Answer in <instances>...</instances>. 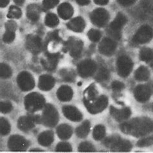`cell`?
I'll use <instances>...</instances> for the list:
<instances>
[{
    "label": "cell",
    "mask_w": 153,
    "mask_h": 153,
    "mask_svg": "<svg viewBox=\"0 0 153 153\" xmlns=\"http://www.w3.org/2000/svg\"><path fill=\"white\" fill-rule=\"evenodd\" d=\"M14 3L18 5H22L25 2V0H14Z\"/></svg>",
    "instance_id": "cell-52"
},
{
    "label": "cell",
    "mask_w": 153,
    "mask_h": 153,
    "mask_svg": "<svg viewBox=\"0 0 153 153\" xmlns=\"http://www.w3.org/2000/svg\"><path fill=\"white\" fill-rule=\"evenodd\" d=\"M96 64L91 59L83 60L78 65V72L83 78H87L94 74L96 71Z\"/></svg>",
    "instance_id": "cell-11"
},
{
    "label": "cell",
    "mask_w": 153,
    "mask_h": 153,
    "mask_svg": "<svg viewBox=\"0 0 153 153\" xmlns=\"http://www.w3.org/2000/svg\"><path fill=\"white\" fill-rule=\"evenodd\" d=\"M132 147V144L130 142L127 140H122L120 137H118L110 149L112 151L127 152L131 150Z\"/></svg>",
    "instance_id": "cell-19"
},
{
    "label": "cell",
    "mask_w": 153,
    "mask_h": 153,
    "mask_svg": "<svg viewBox=\"0 0 153 153\" xmlns=\"http://www.w3.org/2000/svg\"><path fill=\"white\" fill-rule=\"evenodd\" d=\"M58 13L63 19H70L74 13V9L71 5L68 3H63L58 8Z\"/></svg>",
    "instance_id": "cell-21"
},
{
    "label": "cell",
    "mask_w": 153,
    "mask_h": 153,
    "mask_svg": "<svg viewBox=\"0 0 153 153\" xmlns=\"http://www.w3.org/2000/svg\"><path fill=\"white\" fill-rule=\"evenodd\" d=\"M140 59L143 62H151L153 59V51L149 48H143L140 51Z\"/></svg>",
    "instance_id": "cell-30"
},
{
    "label": "cell",
    "mask_w": 153,
    "mask_h": 153,
    "mask_svg": "<svg viewBox=\"0 0 153 153\" xmlns=\"http://www.w3.org/2000/svg\"><path fill=\"white\" fill-rule=\"evenodd\" d=\"M59 3V0H43V5L46 9H51Z\"/></svg>",
    "instance_id": "cell-45"
},
{
    "label": "cell",
    "mask_w": 153,
    "mask_h": 153,
    "mask_svg": "<svg viewBox=\"0 0 153 153\" xmlns=\"http://www.w3.org/2000/svg\"><path fill=\"white\" fill-rule=\"evenodd\" d=\"M96 4L99 5H107L108 2V0H94Z\"/></svg>",
    "instance_id": "cell-50"
},
{
    "label": "cell",
    "mask_w": 153,
    "mask_h": 153,
    "mask_svg": "<svg viewBox=\"0 0 153 153\" xmlns=\"http://www.w3.org/2000/svg\"><path fill=\"white\" fill-rule=\"evenodd\" d=\"M116 49V43L110 38H105L99 45V51L105 56H111L114 53Z\"/></svg>",
    "instance_id": "cell-14"
},
{
    "label": "cell",
    "mask_w": 153,
    "mask_h": 153,
    "mask_svg": "<svg viewBox=\"0 0 153 153\" xmlns=\"http://www.w3.org/2000/svg\"><path fill=\"white\" fill-rule=\"evenodd\" d=\"M151 95V89L147 85H140L134 90V96L137 101L146 102L149 100Z\"/></svg>",
    "instance_id": "cell-13"
},
{
    "label": "cell",
    "mask_w": 153,
    "mask_h": 153,
    "mask_svg": "<svg viewBox=\"0 0 153 153\" xmlns=\"http://www.w3.org/2000/svg\"><path fill=\"white\" fill-rule=\"evenodd\" d=\"M88 38H89L91 41L93 42H97L100 41V39L102 38V34L98 30L96 29H91L87 34Z\"/></svg>",
    "instance_id": "cell-39"
},
{
    "label": "cell",
    "mask_w": 153,
    "mask_h": 153,
    "mask_svg": "<svg viewBox=\"0 0 153 153\" xmlns=\"http://www.w3.org/2000/svg\"><path fill=\"white\" fill-rule=\"evenodd\" d=\"M12 75V70L10 67L5 63H1L0 66V76L1 78H9Z\"/></svg>",
    "instance_id": "cell-36"
},
{
    "label": "cell",
    "mask_w": 153,
    "mask_h": 153,
    "mask_svg": "<svg viewBox=\"0 0 153 153\" xmlns=\"http://www.w3.org/2000/svg\"><path fill=\"white\" fill-rule=\"evenodd\" d=\"M118 74L122 77L126 78L130 74L133 67V63L127 56H121L116 62Z\"/></svg>",
    "instance_id": "cell-7"
},
{
    "label": "cell",
    "mask_w": 153,
    "mask_h": 153,
    "mask_svg": "<svg viewBox=\"0 0 153 153\" xmlns=\"http://www.w3.org/2000/svg\"><path fill=\"white\" fill-rule=\"evenodd\" d=\"M54 141V133L51 131H47L40 134L38 137V143L42 146L47 147Z\"/></svg>",
    "instance_id": "cell-25"
},
{
    "label": "cell",
    "mask_w": 153,
    "mask_h": 153,
    "mask_svg": "<svg viewBox=\"0 0 153 153\" xmlns=\"http://www.w3.org/2000/svg\"><path fill=\"white\" fill-rule=\"evenodd\" d=\"M117 1L121 5L127 7V6H130L132 4H134L136 0H117Z\"/></svg>",
    "instance_id": "cell-48"
},
{
    "label": "cell",
    "mask_w": 153,
    "mask_h": 153,
    "mask_svg": "<svg viewBox=\"0 0 153 153\" xmlns=\"http://www.w3.org/2000/svg\"><path fill=\"white\" fill-rule=\"evenodd\" d=\"M97 91L96 89V87L94 84H92L91 86L87 88V89L85 92V100L87 102H92L94 101L97 97Z\"/></svg>",
    "instance_id": "cell-29"
},
{
    "label": "cell",
    "mask_w": 153,
    "mask_h": 153,
    "mask_svg": "<svg viewBox=\"0 0 153 153\" xmlns=\"http://www.w3.org/2000/svg\"><path fill=\"white\" fill-rule=\"evenodd\" d=\"M58 112L56 108L51 104H47L43 112L42 121L47 127H54L58 122Z\"/></svg>",
    "instance_id": "cell-3"
},
{
    "label": "cell",
    "mask_w": 153,
    "mask_h": 153,
    "mask_svg": "<svg viewBox=\"0 0 153 153\" xmlns=\"http://www.w3.org/2000/svg\"><path fill=\"white\" fill-rule=\"evenodd\" d=\"M60 75L64 81L68 82H73L75 78V74L73 71H68L66 69L62 70L60 72Z\"/></svg>",
    "instance_id": "cell-37"
},
{
    "label": "cell",
    "mask_w": 153,
    "mask_h": 153,
    "mask_svg": "<svg viewBox=\"0 0 153 153\" xmlns=\"http://www.w3.org/2000/svg\"><path fill=\"white\" fill-rule=\"evenodd\" d=\"M111 87H112V89L115 91H120L122 89H123L125 85L122 82H118V81H114L111 84Z\"/></svg>",
    "instance_id": "cell-46"
},
{
    "label": "cell",
    "mask_w": 153,
    "mask_h": 153,
    "mask_svg": "<svg viewBox=\"0 0 153 153\" xmlns=\"http://www.w3.org/2000/svg\"><path fill=\"white\" fill-rule=\"evenodd\" d=\"M30 151H42L39 149H32L30 150Z\"/></svg>",
    "instance_id": "cell-53"
},
{
    "label": "cell",
    "mask_w": 153,
    "mask_h": 153,
    "mask_svg": "<svg viewBox=\"0 0 153 153\" xmlns=\"http://www.w3.org/2000/svg\"><path fill=\"white\" fill-rule=\"evenodd\" d=\"M58 61V54H49L46 56V59H42V64L46 69L52 71L54 69Z\"/></svg>",
    "instance_id": "cell-24"
},
{
    "label": "cell",
    "mask_w": 153,
    "mask_h": 153,
    "mask_svg": "<svg viewBox=\"0 0 153 153\" xmlns=\"http://www.w3.org/2000/svg\"><path fill=\"white\" fill-rule=\"evenodd\" d=\"M45 100L43 96L37 92H33L28 94L24 101L26 110L30 112H34L40 110L45 105Z\"/></svg>",
    "instance_id": "cell-2"
},
{
    "label": "cell",
    "mask_w": 153,
    "mask_h": 153,
    "mask_svg": "<svg viewBox=\"0 0 153 153\" xmlns=\"http://www.w3.org/2000/svg\"><path fill=\"white\" fill-rule=\"evenodd\" d=\"M26 47L32 53L37 54L42 51V40L36 36H28L26 40Z\"/></svg>",
    "instance_id": "cell-12"
},
{
    "label": "cell",
    "mask_w": 153,
    "mask_h": 153,
    "mask_svg": "<svg viewBox=\"0 0 153 153\" xmlns=\"http://www.w3.org/2000/svg\"><path fill=\"white\" fill-rule=\"evenodd\" d=\"M10 131V126L9 122L4 118L0 119V132L1 135H7Z\"/></svg>",
    "instance_id": "cell-35"
},
{
    "label": "cell",
    "mask_w": 153,
    "mask_h": 153,
    "mask_svg": "<svg viewBox=\"0 0 153 153\" xmlns=\"http://www.w3.org/2000/svg\"><path fill=\"white\" fill-rule=\"evenodd\" d=\"M63 113L65 117L73 122H79L82 119L81 112L73 106L67 105L63 107Z\"/></svg>",
    "instance_id": "cell-15"
},
{
    "label": "cell",
    "mask_w": 153,
    "mask_h": 153,
    "mask_svg": "<svg viewBox=\"0 0 153 153\" xmlns=\"http://www.w3.org/2000/svg\"><path fill=\"white\" fill-rule=\"evenodd\" d=\"M127 22V19L122 13H118L109 26L110 34L116 39L121 38V30Z\"/></svg>",
    "instance_id": "cell-4"
},
{
    "label": "cell",
    "mask_w": 153,
    "mask_h": 153,
    "mask_svg": "<svg viewBox=\"0 0 153 153\" xmlns=\"http://www.w3.org/2000/svg\"><path fill=\"white\" fill-rule=\"evenodd\" d=\"M76 1L79 5L82 6L87 5L90 3V0H76Z\"/></svg>",
    "instance_id": "cell-49"
},
{
    "label": "cell",
    "mask_w": 153,
    "mask_h": 153,
    "mask_svg": "<svg viewBox=\"0 0 153 153\" xmlns=\"http://www.w3.org/2000/svg\"><path fill=\"white\" fill-rule=\"evenodd\" d=\"M90 18L92 23L95 25L102 27L107 23L109 19V14L105 9L99 8L92 12L90 15Z\"/></svg>",
    "instance_id": "cell-8"
},
{
    "label": "cell",
    "mask_w": 153,
    "mask_h": 153,
    "mask_svg": "<svg viewBox=\"0 0 153 153\" xmlns=\"http://www.w3.org/2000/svg\"><path fill=\"white\" fill-rule=\"evenodd\" d=\"M152 110H153V105H152Z\"/></svg>",
    "instance_id": "cell-56"
},
{
    "label": "cell",
    "mask_w": 153,
    "mask_h": 153,
    "mask_svg": "<svg viewBox=\"0 0 153 153\" xmlns=\"http://www.w3.org/2000/svg\"><path fill=\"white\" fill-rule=\"evenodd\" d=\"M150 72L148 68L144 66L140 67L135 72V78L140 82L146 81L149 78Z\"/></svg>",
    "instance_id": "cell-27"
},
{
    "label": "cell",
    "mask_w": 153,
    "mask_h": 153,
    "mask_svg": "<svg viewBox=\"0 0 153 153\" xmlns=\"http://www.w3.org/2000/svg\"><path fill=\"white\" fill-rule=\"evenodd\" d=\"M17 82L20 89L23 91L32 90L35 86V82L33 76L27 72H22L18 76Z\"/></svg>",
    "instance_id": "cell-9"
},
{
    "label": "cell",
    "mask_w": 153,
    "mask_h": 153,
    "mask_svg": "<svg viewBox=\"0 0 153 153\" xmlns=\"http://www.w3.org/2000/svg\"><path fill=\"white\" fill-rule=\"evenodd\" d=\"M35 122V116L34 117L29 116H22L18 121V127L20 130L23 131H28L34 127Z\"/></svg>",
    "instance_id": "cell-17"
},
{
    "label": "cell",
    "mask_w": 153,
    "mask_h": 153,
    "mask_svg": "<svg viewBox=\"0 0 153 153\" xmlns=\"http://www.w3.org/2000/svg\"><path fill=\"white\" fill-rule=\"evenodd\" d=\"M153 144V137H149L147 138L140 140L137 143V146L140 147H144L152 146Z\"/></svg>",
    "instance_id": "cell-43"
},
{
    "label": "cell",
    "mask_w": 153,
    "mask_h": 153,
    "mask_svg": "<svg viewBox=\"0 0 153 153\" xmlns=\"http://www.w3.org/2000/svg\"><path fill=\"white\" fill-rule=\"evenodd\" d=\"M111 114L116 121L122 122L129 118L131 114V111L129 108H123L122 109H118L113 106L111 107Z\"/></svg>",
    "instance_id": "cell-16"
},
{
    "label": "cell",
    "mask_w": 153,
    "mask_h": 153,
    "mask_svg": "<svg viewBox=\"0 0 153 153\" xmlns=\"http://www.w3.org/2000/svg\"><path fill=\"white\" fill-rule=\"evenodd\" d=\"M105 136V128L102 125L96 126L93 131V137L96 140H101Z\"/></svg>",
    "instance_id": "cell-32"
},
{
    "label": "cell",
    "mask_w": 153,
    "mask_h": 153,
    "mask_svg": "<svg viewBox=\"0 0 153 153\" xmlns=\"http://www.w3.org/2000/svg\"><path fill=\"white\" fill-rule=\"evenodd\" d=\"M122 131L136 137L143 136L153 131V121L147 118H134L121 125Z\"/></svg>",
    "instance_id": "cell-1"
},
{
    "label": "cell",
    "mask_w": 153,
    "mask_h": 153,
    "mask_svg": "<svg viewBox=\"0 0 153 153\" xmlns=\"http://www.w3.org/2000/svg\"><path fill=\"white\" fill-rule=\"evenodd\" d=\"M85 105L91 114H98L107 107L108 98L105 96H101L92 102L84 101Z\"/></svg>",
    "instance_id": "cell-6"
},
{
    "label": "cell",
    "mask_w": 153,
    "mask_h": 153,
    "mask_svg": "<svg viewBox=\"0 0 153 153\" xmlns=\"http://www.w3.org/2000/svg\"><path fill=\"white\" fill-rule=\"evenodd\" d=\"M15 33L13 31L7 30L5 33L3 34V40L6 43H10L13 42L15 39Z\"/></svg>",
    "instance_id": "cell-42"
},
{
    "label": "cell",
    "mask_w": 153,
    "mask_h": 153,
    "mask_svg": "<svg viewBox=\"0 0 153 153\" xmlns=\"http://www.w3.org/2000/svg\"><path fill=\"white\" fill-rule=\"evenodd\" d=\"M55 85V79L50 75H42L39 77L38 87L42 91H47L52 89Z\"/></svg>",
    "instance_id": "cell-18"
},
{
    "label": "cell",
    "mask_w": 153,
    "mask_h": 153,
    "mask_svg": "<svg viewBox=\"0 0 153 153\" xmlns=\"http://www.w3.org/2000/svg\"><path fill=\"white\" fill-rule=\"evenodd\" d=\"M151 62H152V63H151V67H152V68H153V59H152V61H151Z\"/></svg>",
    "instance_id": "cell-54"
},
{
    "label": "cell",
    "mask_w": 153,
    "mask_h": 153,
    "mask_svg": "<svg viewBox=\"0 0 153 153\" xmlns=\"http://www.w3.org/2000/svg\"><path fill=\"white\" fill-rule=\"evenodd\" d=\"M56 151L58 152H70L72 151V147L67 142H60L56 146Z\"/></svg>",
    "instance_id": "cell-41"
},
{
    "label": "cell",
    "mask_w": 153,
    "mask_h": 153,
    "mask_svg": "<svg viewBox=\"0 0 153 153\" xmlns=\"http://www.w3.org/2000/svg\"><path fill=\"white\" fill-rule=\"evenodd\" d=\"M0 110H1L2 113H9L13 110V105L8 102H1L0 103Z\"/></svg>",
    "instance_id": "cell-44"
},
{
    "label": "cell",
    "mask_w": 153,
    "mask_h": 153,
    "mask_svg": "<svg viewBox=\"0 0 153 153\" xmlns=\"http://www.w3.org/2000/svg\"><path fill=\"white\" fill-rule=\"evenodd\" d=\"M78 151L81 152H92L95 151V149L92 143L85 142L79 144Z\"/></svg>",
    "instance_id": "cell-40"
},
{
    "label": "cell",
    "mask_w": 153,
    "mask_h": 153,
    "mask_svg": "<svg viewBox=\"0 0 153 153\" xmlns=\"http://www.w3.org/2000/svg\"><path fill=\"white\" fill-rule=\"evenodd\" d=\"M5 27L7 30L15 32V30L17 29V25L14 21H9L6 23Z\"/></svg>",
    "instance_id": "cell-47"
},
{
    "label": "cell",
    "mask_w": 153,
    "mask_h": 153,
    "mask_svg": "<svg viewBox=\"0 0 153 153\" xmlns=\"http://www.w3.org/2000/svg\"><path fill=\"white\" fill-rule=\"evenodd\" d=\"M28 146H29L28 141L23 137L19 135L12 136L8 142V147L10 150L13 151H25Z\"/></svg>",
    "instance_id": "cell-10"
},
{
    "label": "cell",
    "mask_w": 153,
    "mask_h": 153,
    "mask_svg": "<svg viewBox=\"0 0 153 153\" xmlns=\"http://www.w3.org/2000/svg\"><path fill=\"white\" fill-rule=\"evenodd\" d=\"M45 25L49 27H54L59 24V19L53 13L48 14L45 19Z\"/></svg>",
    "instance_id": "cell-31"
},
{
    "label": "cell",
    "mask_w": 153,
    "mask_h": 153,
    "mask_svg": "<svg viewBox=\"0 0 153 153\" xmlns=\"http://www.w3.org/2000/svg\"><path fill=\"white\" fill-rule=\"evenodd\" d=\"M153 38V29L149 25H143L140 27L134 34L132 41L138 44H143L149 42Z\"/></svg>",
    "instance_id": "cell-5"
},
{
    "label": "cell",
    "mask_w": 153,
    "mask_h": 153,
    "mask_svg": "<svg viewBox=\"0 0 153 153\" xmlns=\"http://www.w3.org/2000/svg\"><path fill=\"white\" fill-rule=\"evenodd\" d=\"M78 85H82V83L79 82V83H78Z\"/></svg>",
    "instance_id": "cell-55"
},
{
    "label": "cell",
    "mask_w": 153,
    "mask_h": 153,
    "mask_svg": "<svg viewBox=\"0 0 153 153\" xmlns=\"http://www.w3.org/2000/svg\"><path fill=\"white\" fill-rule=\"evenodd\" d=\"M27 16L32 22H37L39 18L38 11L36 9L34 6L28 7Z\"/></svg>",
    "instance_id": "cell-34"
},
{
    "label": "cell",
    "mask_w": 153,
    "mask_h": 153,
    "mask_svg": "<svg viewBox=\"0 0 153 153\" xmlns=\"http://www.w3.org/2000/svg\"><path fill=\"white\" fill-rule=\"evenodd\" d=\"M67 27L70 30L76 32V33H81L85 27V22L82 17H77L72 19L67 24Z\"/></svg>",
    "instance_id": "cell-20"
},
{
    "label": "cell",
    "mask_w": 153,
    "mask_h": 153,
    "mask_svg": "<svg viewBox=\"0 0 153 153\" xmlns=\"http://www.w3.org/2000/svg\"><path fill=\"white\" fill-rule=\"evenodd\" d=\"M91 123L88 121L84 122L81 126L76 129V134L79 138H85L90 131Z\"/></svg>",
    "instance_id": "cell-28"
},
{
    "label": "cell",
    "mask_w": 153,
    "mask_h": 153,
    "mask_svg": "<svg viewBox=\"0 0 153 153\" xmlns=\"http://www.w3.org/2000/svg\"><path fill=\"white\" fill-rule=\"evenodd\" d=\"M73 96V91L71 87L67 85L60 87L57 91L58 98L62 102L70 101Z\"/></svg>",
    "instance_id": "cell-23"
},
{
    "label": "cell",
    "mask_w": 153,
    "mask_h": 153,
    "mask_svg": "<svg viewBox=\"0 0 153 153\" xmlns=\"http://www.w3.org/2000/svg\"><path fill=\"white\" fill-rule=\"evenodd\" d=\"M22 13L21 9L16 6H11L9 8L7 18L10 19H19L22 17Z\"/></svg>",
    "instance_id": "cell-33"
},
{
    "label": "cell",
    "mask_w": 153,
    "mask_h": 153,
    "mask_svg": "<svg viewBox=\"0 0 153 153\" xmlns=\"http://www.w3.org/2000/svg\"><path fill=\"white\" fill-rule=\"evenodd\" d=\"M68 49L70 51V54L73 58H78L81 54L83 44L80 40H74L68 43Z\"/></svg>",
    "instance_id": "cell-22"
},
{
    "label": "cell",
    "mask_w": 153,
    "mask_h": 153,
    "mask_svg": "<svg viewBox=\"0 0 153 153\" xmlns=\"http://www.w3.org/2000/svg\"><path fill=\"white\" fill-rule=\"evenodd\" d=\"M10 0H0V6L1 8L5 7L9 3Z\"/></svg>",
    "instance_id": "cell-51"
},
{
    "label": "cell",
    "mask_w": 153,
    "mask_h": 153,
    "mask_svg": "<svg viewBox=\"0 0 153 153\" xmlns=\"http://www.w3.org/2000/svg\"><path fill=\"white\" fill-rule=\"evenodd\" d=\"M57 134L62 140L70 138L72 134V130L71 126L67 124H62L57 128Z\"/></svg>",
    "instance_id": "cell-26"
},
{
    "label": "cell",
    "mask_w": 153,
    "mask_h": 153,
    "mask_svg": "<svg viewBox=\"0 0 153 153\" xmlns=\"http://www.w3.org/2000/svg\"><path fill=\"white\" fill-rule=\"evenodd\" d=\"M109 77V72L107 68L102 67L100 69L96 76V79L98 82H103L107 80Z\"/></svg>",
    "instance_id": "cell-38"
}]
</instances>
